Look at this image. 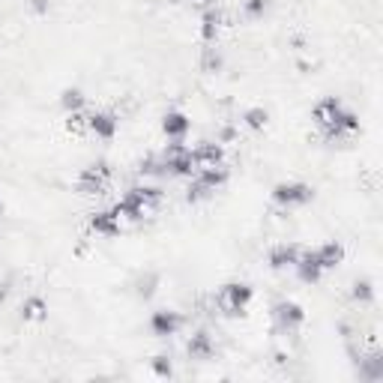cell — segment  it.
I'll list each match as a JSON object with an SVG mask.
<instances>
[{"label":"cell","mask_w":383,"mask_h":383,"mask_svg":"<svg viewBox=\"0 0 383 383\" xmlns=\"http://www.w3.org/2000/svg\"><path fill=\"white\" fill-rule=\"evenodd\" d=\"M222 27H225V16H222V12H219V9H204V16H201V31H198V33H201V39L207 42V45H210V42H216V36H219Z\"/></svg>","instance_id":"obj_15"},{"label":"cell","mask_w":383,"mask_h":383,"mask_svg":"<svg viewBox=\"0 0 383 383\" xmlns=\"http://www.w3.org/2000/svg\"><path fill=\"white\" fill-rule=\"evenodd\" d=\"M156 285H159V276H156V273H147V276H141V279L135 281V288H138L141 296H153Z\"/></svg>","instance_id":"obj_29"},{"label":"cell","mask_w":383,"mask_h":383,"mask_svg":"<svg viewBox=\"0 0 383 383\" xmlns=\"http://www.w3.org/2000/svg\"><path fill=\"white\" fill-rule=\"evenodd\" d=\"M300 246H293V243H281V246H273L269 249V266L273 269H288L296 264V258H300Z\"/></svg>","instance_id":"obj_13"},{"label":"cell","mask_w":383,"mask_h":383,"mask_svg":"<svg viewBox=\"0 0 383 383\" xmlns=\"http://www.w3.org/2000/svg\"><path fill=\"white\" fill-rule=\"evenodd\" d=\"M108 186H111V165L108 162L87 165L78 174V192H84V195H105Z\"/></svg>","instance_id":"obj_4"},{"label":"cell","mask_w":383,"mask_h":383,"mask_svg":"<svg viewBox=\"0 0 383 383\" xmlns=\"http://www.w3.org/2000/svg\"><path fill=\"white\" fill-rule=\"evenodd\" d=\"M9 296V281H0V303Z\"/></svg>","instance_id":"obj_31"},{"label":"cell","mask_w":383,"mask_h":383,"mask_svg":"<svg viewBox=\"0 0 383 383\" xmlns=\"http://www.w3.org/2000/svg\"><path fill=\"white\" fill-rule=\"evenodd\" d=\"M195 174L201 177L212 192H216L219 186H225V183H228V168H225V162H222V165H212V168H201V171H195Z\"/></svg>","instance_id":"obj_19"},{"label":"cell","mask_w":383,"mask_h":383,"mask_svg":"<svg viewBox=\"0 0 383 383\" xmlns=\"http://www.w3.org/2000/svg\"><path fill=\"white\" fill-rule=\"evenodd\" d=\"M266 120H269V114H266L264 108H249L246 114H243V123L249 126V129H264Z\"/></svg>","instance_id":"obj_26"},{"label":"cell","mask_w":383,"mask_h":383,"mask_svg":"<svg viewBox=\"0 0 383 383\" xmlns=\"http://www.w3.org/2000/svg\"><path fill=\"white\" fill-rule=\"evenodd\" d=\"M266 9H269V0H246V4H243V16L246 18H261Z\"/></svg>","instance_id":"obj_28"},{"label":"cell","mask_w":383,"mask_h":383,"mask_svg":"<svg viewBox=\"0 0 383 383\" xmlns=\"http://www.w3.org/2000/svg\"><path fill=\"white\" fill-rule=\"evenodd\" d=\"M212 353H216V342H212V335H210L207 330L195 333V335L189 338V357H192V360H210Z\"/></svg>","instance_id":"obj_16"},{"label":"cell","mask_w":383,"mask_h":383,"mask_svg":"<svg viewBox=\"0 0 383 383\" xmlns=\"http://www.w3.org/2000/svg\"><path fill=\"white\" fill-rule=\"evenodd\" d=\"M273 320H276V326L281 333H296L303 326V320H306V311L296 306V303H291V300H281V303H276L273 306Z\"/></svg>","instance_id":"obj_6"},{"label":"cell","mask_w":383,"mask_h":383,"mask_svg":"<svg viewBox=\"0 0 383 383\" xmlns=\"http://www.w3.org/2000/svg\"><path fill=\"white\" fill-rule=\"evenodd\" d=\"M311 198H315V192H311V186H306V183H281V186L273 189V201L285 210L306 207Z\"/></svg>","instance_id":"obj_5"},{"label":"cell","mask_w":383,"mask_h":383,"mask_svg":"<svg viewBox=\"0 0 383 383\" xmlns=\"http://www.w3.org/2000/svg\"><path fill=\"white\" fill-rule=\"evenodd\" d=\"M45 311H48V306L42 296H27V300L21 303V320H42Z\"/></svg>","instance_id":"obj_20"},{"label":"cell","mask_w":383,"mask_h":383,"mask_svg":"<svg viewBox=\"0 0 383 383\" xmlns=\"http://www.w3.org/2000/svg\"><path fill=\"white\" fill-rule=\"evenodd\" d=\"M353 300L357 303H362V306H368V303H374V288H372V281H353Z\"/></svg>","instance_id":"obj_25"},{"label":"cell","mask_w":383,"mask_h":383,"mask_svg":"<svg viewBox=\"0 0 383 383\" xmlns=\"http://www.w3.org/2000/svg\"><path fill=\"white\" fill-rule=\"evenodd\" d=\"M252 303V288L249 285H225L219 293H216V306L222 315H228V318H237V315H243L246 306Z\"/></svg>","instance_id":"obj_2"},{"label":"cell","mask_w":383,"mask_h":383,"mask_svg":"<svg viewBox=\"0 0 383 383\" xmlns=\"http://www.w3.org/2000/svg\"><path fill=\"white\" fill-rule=\"evenodd\" d=\"M353 365H357V372H360L362 380H368V383L383 380V353L377 347L360 350L357 357H353Z\"/></svg>","instance_id":"obj_7"},{"label":"cell","mask_w":383,"mask_h":383,"mask_svg":"<svg viewBox=\"0 0 383 383\" xmlns=\"http://www.w3.org/2000/svg\"><path fill=\"white\" fill-rule=\"evenodd\" d=\"M0 212H4V204H0Z\"/></svg>","instance_id":"obj_33"},{"label":"cell","mask_w":383,"mask_h":383,"mask_svg":"<svg viewBox=\"0 0 383 383\" xmlns=\"http://www.w3.org/2000/svg\"><path fill=\"white\" fill-rule=\"evenodd\" d=\"M126 195H132L135 201H141L147 210H156V207H162V198H165V192L159 189V186H135V189H129Z\"/></svg>","instance_id":"obj_18"},{"label":"cell","mask_w":383,"mask_h":383,"mask_svg":"<svg viewBox=\"0 0 383 383\" xmlns=\"http://www.w3.org/2000/svg\"><path fill=\"white\" fill-rule=\"evenodd\" d=\"M192 4H195V6H201V9H210V6H212V0H192Z\"/></svg>","instance_id":"obj_32"},{"label":"cell","mask_w":383,"mask_h":383,"mask_svg":"<svg viewBox=\"0 0 383 383\" xmlns=\"http://www.w3.org/2000/svg\"><path fill=\"white\" fill-rule=\"evenodd\" d=\"M162 159H165V174H174V177H192L195 174L192 150L183 144V141H171L168 150L162 153Z\"/></svg>","instance_id":"obj_3"},{"label":"cell","mask_w":383,"mask_h":383,"mask_svg":"<svg viewBox=\"0 0 383 383\" xmlns=\"http://www.w3.org/2000/svg\"><path fill=\"white\" fill-rule=\"evenodd\" d=\"M84 93L81 90H63V96H60V105H63V111L66 114H72V111H84Z\"/></svg>","instance_id":"obj_24"},{"label":"cell","mask_w":383,"mask_h":383,"mask_svg":"<svg viewBox=\"0 0 383 383\" xmlns=\"http://www.w3.org/2000/svg\"><path fill=\"white\" fill-rule=\"evenodd\" d=\"M311 117H315V123L323 129V138H326V141L350 138L353 132L360 129L357 114H353V111H347L335 96L320 99V102L315 105V111H311Z\"/></svg>","instance_id":"obj_1"},{"label":"cell","mask_w":383,"mask_h":383,"mask_svg":"<svg viewBox=\"0 0 383 383\" xmlns=\"http://www.w3.org/2000/svg\"><path fill=\"white\" fill-rule=\"evenodd\" d=\"M192 150V162H195V171H201V168H212V165H222L225 159V147L219 141H198Z\"/></svg>","instance_id":"obj_8"},{"label":"cell","mask_w":383,"mask_h":383,"mask_svg":"<svg viewBox=\"0 0 383 383\" xmlns=\"http://www.w3.org/2000/svg\"><path fill=\"white\" fill-rule=\"evenodd\" d=\"M54 0H31V12H36V16H45V12L51 9Z\"/></svg>","instance_id":"obj_30"},{"label":"cell","mask_w":383,"mask_h":383,"mask_svg":"<svg viewBox=\"0 0 383 383\" xmlns=\"http://www.w3.org/2000/svg\"><path fill=\"white\" fill-rule=\"evenodd\" d=\"M90 228L96 234H102V237H114V234H120V219L111 210L93 212V216H90Z\"/></svg>","instance_id":"obj_17"},{"label":"cell","mask_w":383,"mask_h":383,"mask_svg":"<svg viewBox=\"0 0 383 383\" xmlns=\"http://www.w3.org/2000/svg\"><path fill=\"white\" fill-rule=\"evenodd\" d=\"M210 195H212V189L198 174H192V183H189V189H186V201L189 204H198V201H207Z\"/></svg>","instance_id":"obj_23"},{"label":"cell","mask_w":383,"mask_h":383,"mask_svg":"<svg viewBox=\"0 0 383 383\" xmlns=\"http://www.w3.org/2000/svg\"><path fill=\"white\" fill-rule=\"evenodd\" d=\"M222 66H225L222 51L216 48V42H210V45L201 51V69L204 72H222Z\"/></svg>","instance_id":"obj_21"},{"label":"cell","mask_w":383,"mask_h":383,"mask_svg":"<svg viewBox=\"0 0 383 383\" xmlns=\"http://www.w3.org/2000/svg\"><path fill=\"white\" fill-rule=\"evenodd\" d=\"M189 129H192V120L183 114V111H168V114L162 117V132L171 141H183L189 135Z\"/></svg>","instance_id":"obj_9"},{"label":"cell","mask_w":383,"mask_h":383,"mask_svg":"<svg viewBox=\"0 0 383 383\" xmlns=\"http://www.w3.org/2000/svg\"><path fill=\"white\" fill-rule=\"evenodd\" d=\"M150 368H153V374H156V377H171V374H174V365H171V360H168L165 353L153 357V360H150Z\"/></svg>","instance_id":"obj_27"},{"label":"cell","mask_w":383,"mask_h":383,"mask_svg":"<svg viewBox=\"0 0 383 383\" xmlns=\"http://www.w3.org/2000/svg\"><path fill=\"white\" fill-rule=\"evenodd\" d=\"M111 212H114V216H117L120 222H141L150 210H147L144 204H141V201H135L132 195H123L120 201L114 204V210H111Z\"/></svg>","instance_id":"obj_12"},{"label":"cell","mask_w":383,"mask_h":383,"mask_svg":"<svg viewBox=\"0 0 383 383\" xmlns=\"http://www.w3.org/2000/svg\"><path fill=\"white\" fill-rule=\"evenodd\" d=\"M117 126H120V120H117V114H111V111H93L90 114V132L96 138H105V141L114 138Z\"/></svg>","instance_id":"obj_11"},{"label":"cell","mask_w":383,"mask_h":383,"mask_svg":"<svg viewBox=\"0 0 383 383\" xmlns=\"http://www.w3.org/2000/svg\"><path fill=\"white\" fill-rule=\"evenodd\" d=\"M311 254H315V261L320 264L323 273L345 261V249H342V243H323V246H318V249H311Z\"/></svg>","instance_id":"obj_14"},{"label":"cell","mask_w":383,"mask_h":383,"mask_svg":"<svg viewBox=\"0 0 383 383\" xmlns=\"http://www.w3.org/2000/svg\"><path fill=\"white\" fill-rule=\"evenodd\" d=\"M66 129L72 135H87L90 132V114L87 111H72V114H66Z\"/></svg>","instance_id":"obj_22"},{"label":"cell","mask_w":383,"mask_h":383,"mask_svg":"<svg viewBox=\"0 0 383 383\" xmlns=\"http://www.w3.org/2000/svg\"><path fill=\"white\" fill-rule=\"evenodd\" d=\"M180 326H183V318L177 315V311H156V315L150 318V330H153V335H159V338L174 335Z\"/></svg>","instance_id":"obj_10"}]
</instances>
